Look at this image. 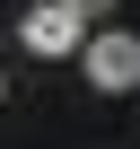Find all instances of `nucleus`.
Segmentation results:
<instances>
[{"instance_id": "nucleus-1", "label": "nucleus", "mask_w": 140, "mask_h": 149, "mask_svg": "<svg viewBox=\"0 0 140 149\" xmlns=\"http://www.w3.org/2000/svg\"><path fill=\"white\" fill-rule=\"evenodd\" d=\"M18 35H26V53H44V61H70V53H88V9H70V0H35Z\"/></svg>"}, {"instance_id": "nucleus-2", "label": "nucleus", "mask_w": 140, "mask_h": 149, "mask_svg": "<svg viewBox=\"0 0 140 149\" xmlns=\"http://www.w3.org/2000/svg\"><path fill=\"white\" fill-rule=\"evenodd\" d=\"M79 70H88V88H105V97L140 88V35H123V26H96V35H88V53H79Z\"/></svg>"}, {"instance_id": "nucleus-3", "label": "nucleus", "mask_w": 140, "mask_h": 149, "mask_svg": "<svg viewBox=\"0 0 140 149\" xmlns=\"http://www.w3.org/2000/svg\"><path fill=\"white\" fill-rule=\"evenodd\" d=\"M70 9H88V18H96V9H114V0H70Z\"/></svg>"}]
</instances>
